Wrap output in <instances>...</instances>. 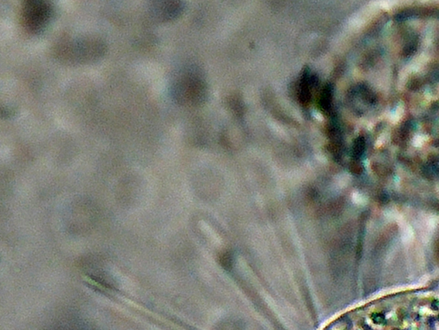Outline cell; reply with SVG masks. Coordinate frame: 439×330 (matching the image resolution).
Here are the masks:
<instances>
[{
	"instance_id": "4",
	"label": "cell",
	"mask_w": 439,
	"mask_h": 330,
	"mask_svg": "<svg viewBox=\"0 0 439 330\" xmlns=\"http://www.w3.org/2000/svg\"><path fill=\"white\" fill-rule=\"evenodd\" d=\"M181 9L178 1H154L150 3V13L157 22H167L180 15Z\"/></svg>"
},
{
	"instance_id": "5",
	"label": "cell",
	"mask_w": 439,
	"mask_h": 330,
	"mask_svg": "<svg viewBox=\"0 0 439 330\" xmlns=\"http://www.w3.org/2000/svg\"><path fill=\"white\" fill-rule=\"evenodd\" d=\"M57 330H89L85 328H82L80 326H64L63 328L57 329Z\"/></svg>"
},
{
	"instance_id": "2",
	"label": "cell",
	"mask_w": 439,
	"mask_h": 330,
	"mask_svg": "<svg viewBox=\"0 0 439 330\" xmlns=\"http://www.w3.org/2000/svg\"><path fill=\"white\" fill-rule=\"evenodd\" d=\"M54 6L48 0H25L20 9V20L27 32L36 34L52 20Z\"/></svg>"
},
{
	"instance_id": "3",
	"label": "cell",
	"mask_w": 439,
	"mask_h": 330,
	"mask_svg": "<svg viewBox=\"0 0 439 330\" xmlns=\"http://www.w3.org/2000/svg\"><path fill=\"white\" fill-rule=\"evenodd\" d=\"M200 87L194 79L183 77L175 82L173 87V97L181 103H192L197 101L200 94Z\"/></svg>"
},
{
	"instance_id": "1",
	"label": "cell",
	"mask_w": 439,
	"mask_h": 330,
	"mask_svg": "<svg viewBox=\"0 0 439 330\" xmlns=\"http://www.w3.org/2000/svg\"><path fill=\"white\" fill-rule=\"evenodd\" d=\"M54 51L56 57L64 63L90 64L104 56L106 44L101 37L87 34L61 40Z\"/></svg>"
}]
</instances>
